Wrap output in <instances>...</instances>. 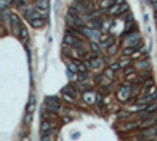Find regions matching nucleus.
Segmentation results:
<instances>
[{
    "label": "nucleus",
    "mask_w": 157,
    "mask_h": 141,
    "mask_svg": "<svg viewBox=\"0 0 157 141\" xmlns=\"http://www.w3.org/2000/svg\"><path fill=\"white\" fill-rule=\"evenodd\" d=\"M44 108L47 110L49 113H60L61 111V102L58 97H55V96H47L44 99Z\"/></svg>",
    "instance_id": "f257e3e1"
},
{
    "label": "nucleus",
    "mask_w": 157,
    "mask_h": 141,
    "mask_svg": "<svg viewBox=\"0 0 157 141\" xmlns=\"http://www.w3.org/2000/svg\"><path fill=\"white\" fill-rule=\"evenodd\" d=\"M10 25H11L13 35L17 36V38H21V33H22L24 25L21 24V19H19V16H17L16 13H11V14H10Z\"/></svg>",
    "instance_id": "f03ea898"
},
{
    "label": "nucleus",
    "mask_w": 157,
    "mask_h": 141,
    "mask_svg": "<svg viewBox=\"0 0 157 141\" xmlns=\"http://www.w3.org/2000/svg\"><path fill=\"white\" fill-rule=\"evenodd\" d=\"M142 42V35L140 32H132L126 35V39H124V49L127 47H138V44Z\"/></svg>",
    "instance_id": "7ed1b4c3"
},
{
    "label": "nucleus",
    "mask_w": 157,
    "mask_h": 141,
    "mask_svg": "<svg viewBox=\"0 0 157 141\" xmlns=\"http://www.w3.org/2000/svg\"><path fill=\"white\" fill-rule=\"evenodd\" d=\"M61 97L64 102H68V103H72L74 99L77 97V89H74L71 85H66L63 89H61Z\"/></svg>",
    "instance_id": "20e7f679"
},
{
    "label": "nucleus",
    "mask_w": 157,
    "mask_h": 141,
    "mask_svg": "<svg viewBox=\"0 0 157 141\" xmlns=\"http://www.w3.org/2000/svg\"><path fill=\"white\" fill-rule=\"evenodd\" d=\"M80 30V33L82 35H85V36H88L90 39H91V42H97L99 41V38H101V30H94V28H91V27H82V28H79Z\"/></svg>",
    "instance_id": "39448f33"
},
{
    "label": "nucleus",
    "mask_w": 157,
    "mask_h": 141,
    "mask_svg": "<svg viewBox=\"0 0 157 141\" xmlns=\"http://www.w3.org/2000/svg\"><path fill=\"white\" fill-rule=\"evenodd\" d=\"M131 94H132V85L126 83V85H123V86L118 89V99L121 102H126L129 97H131Z\"/></svg>",
    "instance_id": "423d86ee"
},
{
    "label": "nucleus",
    "mask_w": 157,
    "mask_h": 141,
    "mask_svg": "<svg viewBox=\"0 0 157 141\" xmlns=\"http://www.w3.org/2000/svg\"><path fill=\"white\" fill-rule=\"evenodd\" d=\"M82 99H84V100H85V103H88V105H93V103H96V100H97V94H96L93 89H91V91L84 92Z\"/></svg>",
    "instance_id": "0eeeda50"
},
{
    "label": "nucleus",
    "mask_w": 157,
    "mask_h": 141,
    "mask_svg": "<svg viewBox=\"0 0 157 141\" xmlns=\"http://www.w3.org/2000/svg\"><path fill=\"white\" fill-rule=\"evenodd\" d=\"M152 94H157L155 85H154L152 80H148L145 83V88H143V96H152Z\"/></svg>",
    "instance_id": "6e6552de"
},
{
    "label": "nucleus",
    "mask_w": 157,
    "mask_h": 141,
    "mask_svg": "<svg viewBox=\"0 0 157 141\" xmlns=\"http://www.w3.org/2000/svg\"><path fill=\"white\" fill-rule=\"evenodd\" d=\"M35 107H36V97H35V94L32 92L30 97H29V103H27V115H32L33 116Z\"/></svg>",
    "instance_id": "1a4fd4ad"
},
{
    "label": "nucleus",
    "mask_w": 157,
    "mask_h": 141,
    "mask_svg": "<svg viewBox=\"0 0 157 141\" xmlns=\"http://www.w3.org/2000/svg\"><path fill=\"white\" fill-rule=\"evenodd\" d=\"M57 133H58L57 129H52L50 132H44V133H41V141H55Z\"/></svg>",
    "instance_id": "9d476101"
},
{
    "label": "nucleus",
    "mask_w": 157,
    "mask_h": 141,
    "mask_svg": "<svg viewBox=\"0 0 157 141\" xmlns=\"http://www.w3.org/2000/svg\"><path fill=\"white\" fill-rule=\"evenodd\" d=\"M140 127V121H131V122H126V124L121 126V130L124 132H129V130H135Z\"/></svg>",
    "instance_id": "9b49d317"
},
{
    "label": "nucleus",
    "mask_w": 157,
    "mask_h": 141,
    "mask_svg": "<svg viewBox=\"0 0 157 141\" xmlns=\"http://www.w3.org/2000/svg\"><path fill=\"white\" fill-rule=\"evenodd\" d=\"M52 129H55V124H53V122L46 121V119L41 122V133H44V132H50Z\"/></svg>",
    "instance_id": "f8f14e48"
},
{
    "label": "nucleus",
    "mask_w": 157,
    "mask_h": 141,
    "mask_svg": "<svg viewBox=\"0 0 157 141\" xmlns=\"http://www.w3.org/2000/svg\"><path fill=\"white\" fill-rule=\"evenodd\" d=\"M79 86H80V89L84 91V92L91 91V86H93V82H91V80L88 79V80H85V82H80V83H79Z\"/></svg>",
    "instance_id": "ddd939ff"
},
{
    "label": "nucleus",
    "mask_w": 157,
    "mask_h": 141,
    "mask_svg": "<svg viewBox=\"0 0 157 141\" xmlns=\"http://www.w3.org/2000/svg\"><path fill=\"white\" fill-rule=\"evenodd\" d=\"M90 66H91V69H99L101 66H102V60L97 58V56L94 55L93 58H91V61H90Z\"/></svg>",
    "instance_id": "4468645a"
},
{
    "label": "nucleus",
    "mask_w": 157,
    "mask_h": 141,
    "mask_svg": "<svg viewBox=\"0 0 157 141\" xmlns=\"http://www.w3.org/2000/svg\"><path fill=\"white\" fill-rule=\"evenodd\" d=\"M102 24H104L102 17H97V19H94V21H91V22H90V27H91V28H94V30H99V28L102 27Z\"/></svg>",
    "instance_id": "2eb2a0df"
},
{
    "label": "nucleus",
    "mask_w": 157,
    "mask_h": 141,
    "mask_svg": "<svg viewBox=\"0 0 157 141\" xmlns=\"http://www.w3.org/2000/svg\"><path fill=\"white\" fill-rule=\"evenodd\" d=\"M113 5H115V0H102V2H101V8H102L104 11H108Z\"/></svg>",
    "instance_id": "dca6fc26"
},
{
    "label": "nucleus",
    "mask_w": 157,
    "mask_h": 141,
    "mask_svg": "<svg viewBox=\"0 0 157 141\" xmlns=\"http://www.w3.org/2000/svg\"><path fill=\"white\" fill-rule=\"evenodd\" d=\"M30 24H32L33 28H43L44 24H46V21H44V19H41V17H38V19H35V21H32Z\"/></svg>",
    "instance_id": "f3484780"
},
{
    "label": "nucleus",
    "mask_w": 157,
    "mask_h": 141,
    "mask_svg": "<svg viewBox=\"0 0 157 141\" xmlns=\"http://www.w3.org/2000/svg\"><path fill=\"white\" fill-rule=\"evenodd\" d=\"M101 50H102V47H101L99 42H91V52H93V55L97 56L101 53Z\"/></svg>",
    "instance_id": "a211bd4d"
},
{
    "label": "nucleus",
    "mask_w": 157,
    "mask_h": 141,
    "mask_svg": "<svg viewBox=\"0 0 157 141\" xmlns=\"http://www.w3.org/2000/svg\"><path fill=\"white\" fill-rule=\"evenodd\" d=\"M36 8L38 9H47L49 8V0H36Z\"/></svg>",
    "instance_id": "6ab92c4d"
},
{
    "label": "nucleus",
    "mask_w": 157,
    "mask_h": 141,
    "mask_svg": "<svg viewBox=\"0 0 157 141\" xmlns=\"http://www.w3.org/2000/svg\"><path fill=\"white\" fill-rule=\"evenodd\" d=\"M131 58H126V56H124V58L123 60H119V64H121V68H131Z\"/></svg>",
    "instance_id": "aec40b11"
},
{
    "label": "nucleus",
    "mask_w": 157,
    "mask_h": 141,
    "mask_svg": "<svg viewBox=\"0 0 157 141\" xmlns=\"http://www.w3.org/2000/svg\"><path fill=\"white\" fill-rule=\"evenodd\" d=\"M113 41V38H110V36H104V41L101 42V47H102V49H105V47H108V44Z\"/></svg>",
    "instance_id": "412c9836"
},
{
    "label": "nucleus",
    "mask_w": 157,
    "mask_h": 141,
    "mask_svg": "<svg viewBox=\"0 0 157 141\" xmlns=\"http://www.w3.org/2000/svg\"><path fill=\"white\" fill-rule=\"evenodd\" d=\"M108 68L115 72V71H118V69H121V64H119V61H112V63L108 64Z\"/></svg>",
    "instance_id": "4be33fe9"
},
{
    "label": "nucleus",
    "mask_w": 157,
    "mask_h": 141,
    "mask_svg": "<svg viewBox=\"0 0 157 141\" xmlns=\"http://www.w3.org/2000/svg\"><path fill=\"white\" fill-rule=\"evenodd\" d=\"M135 28V24H134V21L132 22H129L127 24V27L124 28V35H129V33H132V30Z\"/></svg>",
    "instance_id": "5701e85b"
},
{
    "label": "nucleus",
    "mask_w": 157,
    "mask_h": 141,
    "mask_svg": "<svg viewBox=\"0 0 157 141\" xmlns=\"http://www.w3.org/2000/svg\"><path fill=\"white\" fill-rule=\"evenodd\" d=\"M21 39H22L24 42H27V41H29V30H27L25 27L22 28V33H21Z\"/></svg>",
    "instance_id": "b1692460"
},
{
    "label": "nucleus",
    "mask_w": 157,
    "mask_h": 141,
    "mask_svg": "<svg viewBox=\"0 0 157 141\" xmlns=\"http://www.w3.org/2000/svg\"><path fill=\"white\" fill-rule=\"evenodd\" d=\"M148 68H149V61L148 60H142L138 63V69H148Z\"/></svg>",
    "instance_id": "393cba45"
},
{
    "label": "nucleus",
    "mask_w": 157,
    "mask_h": 141,
    "mask_svg": "<svg viewBox=\"0 0 157 141\" xmlns=\"http://www.w3.org/2000/svg\"><path fill=\"white\" fill-rule=\"evenodd\" d=\"M36 9H38V8H36ZM38 14H39V17H41V19H44V21H46V19L49 17V13H47V9H38Z\"/></svg>",
    "instance_id": "a878e982"
},
{
    "label": "nucleus",
    "mask_w": 157,
    "mask_h": 141,
    "mask_svg": "<svg viewBox=\"0 0 157 141\" xmlns=\"http://www.w3.org/2000/svg\"><path fill=\"white\" fill-rule=\"evenodd\" d=\"M0 2H2V11H6L10 3H11V0H0Z\"/></svg>",
    "instance_id": "bb28decb"
},
{
    "label": "nucleus",
    "mask_w": 157,
    "mask_h": 141,
    "mask_svg": "<svg viewBox=\"0 0 157 141\" xmlns=\"http://www.w3.org/2000/svg\"><path fill=\"white\" fill-rule=\"evenodd\" d=\"M108 53H110V55H115V53H116V45H110V47H108Z\"/></svg>",
    "instance_id": "cd10ccee"
},
{
    "label": "nucleus",
    "mask_w": 157,
    "mask_h": 141,
    "mask_svg": "<svg viewBox=\"0 0 157 141\" xmlns=\"http://www.w3.org/2000/svg\"><path fill=\"white\" fill-rule=\"evenodd\" d=\"M134 74V68H127L126 69V75H132Z\"/></svg>",
    "instance_id": "c85d7f7f"
},
{
    "label": "nucleus",
    "mask_w": 157,
    "mask_h": 141,
    "mask_svg": "<svg viewBox=\"0 0 157 141\" xmlns=\"http://www.w3.org/2000/svg\"><path fill=\"white\" fill-rule=\"evenodd\" d=\"M21 141H30V138H29V136H24V138H22Z\"/></svg>",
    "instance_id": "c756f323"
},
{
    "label": "nucleus",
    "mask_w": 157,
    "mask_h": 141,
    "mask_svg": "<svg viewBox=\"0 0 157 141\" xmlns=\"http://www.w3.org/2000/svg\"><path fill=\"white\" fill-rule=\"evenodd\" d=\"M151 141H157V136H155V138H154V139H151Z\"/></svg>",
    "instance_id": "7c9ffc66"
},
{
    "label": "nucleus",
    "mask_w": 157,
    "mask_h": 141,
    "mask_svg": "<svg viewBox=\"0 0 157 141\" xmlns=\"http://www.w3.org/2000/svg\"><path fill=\"white\" fill-rule=\"evenodd\" d=\"M154 8H155V9H157V3H154Z\"/></svg>",
    "instance_id": "2f4dec72"
},
{
    "label": "nucleus",
    "mask_w": 157,
    "mask_h": 141,
    "mask_svg": "<svg viewBox=\"0 0 157 141\" xmlns=\"http://www.w3.org/2000/svg\"><path fill=\"white\" fill-rule=\"evenodd\" d=\"M155 19H157V11H155Z\"/></svg>",
    "instance_id": "473e14b6"
}]
</instances>
